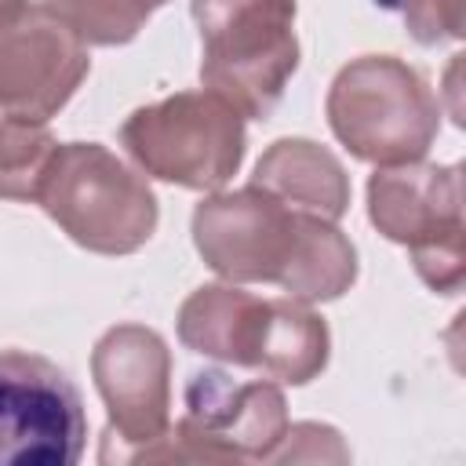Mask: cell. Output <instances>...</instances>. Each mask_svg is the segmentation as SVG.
Segmentation results:
<instances>
[{
	"mask_svg": "<svg viewBox=\"0 0 466 466\" xmlns=\"http://www.w3.org/2000/svg\"><path fill=\"white\" fill-rule=\"evenodd\" d=\"M91 379L106 404L102 462L149 444L171 422V350L146 324H116L91 350Z\"/></svg>",
	"mask_w": 466,
	"mask_h": 466,
	"instance_id": "cell-10",
	"label": "cell"
},
{
	"mask_svg": "<svg viewBox=\"0 0 466 466\" xmlns=\"http://www.w3.org/2000/svg\"><path fill=\"white\" fill-rule=\"evenodd\" d=\"M346 459H350V448L342 444L339 430L320 422L288 426L280 444L269 455V462H346Z\"/></svg>",
	"mask_w": 466,
	"mask_h": 466,
	"instance_id": "cell-16",
	"label": "cell"
},
{
	"mask_svg": "<svg viewBox=\"0 0 466 466\" xmlns=\"http://www.w3.org/2000/svg\"><path fill=\"white\" fill-rule=\"evenodd\" d=\"M200 84L240 116H269L299 69L295 0H189Z\"/></svg>",
	"mask_w": 466,
	"mask_h": 466,
	"instance_id": "cell-3",
	"label": "cell"
},
{
	"mask_svg": "<svg viewBox=\"0 0 466 466\" xmlns=\"http://www.w3.org/2000/svg\"><path fill=\"white\" fill-rule=\"evenodd\" d=\"M36 204L58 229L95 255H131L157 229L149 182L98 142H58Z\"/></svg>",
	"mask_w": 466,
	"mask_h": 466,
	"instance_id": "cell-5",
	"label": "cell"
},
{
	"mask_svg": "<svg viewBox=\"0 0 466 466\" xmlns=\"http://www.w3.org/2000/svg\"><path fill=\"white\" fill-rule=\"evenodd\" d=\"M193 244L229 284H277L295 302H331L357 280V248L317 215L258 186L211 193L193 208Z\"/></svg>",
	"mask_w": 466,
	"mask_h": 466,
	"instance_id": "cell-1",
	"label": "cell"
},
{
	"mask_svg": "<svg viewBox=\"0 0 466 466\" xmlns=\"http://www.w3.org/2000/svg\"><path fill=\"white\" fill-rule=\"evenodd\" d=\"M47 4L84 44L120 47L138 36L153 11L167 0H40Z\"/></svg>",
	"mask_w": 466,
	"mask_h": 466,
	"instance_id": "cell-14",
	"label": "cell"
},
{
	"mask_svg": "<svg viewBox=\"0 0 466 466\" xmlns=\"http://www.w3.org/2000/svg\"><path fill=\"white\" fill-rule=\"evenodd\" d=\"M404 29L419 40V44H444V40H459L462 36V4L466 0H393Z\"/></svg>",
	"mask_w": 466,
	"mask_h": 466,
	"instance_id": "cell-15",
	"label": "cell"
},
{
	"mask_svg": "<svg viewBox=\"0 0 466 466\" xmlns=\"http://www.w3.org/2000/svg\"><path fill=\"white\" fill-rule=\"evenodd\" d=\"M251 186L328 222H339L350 211V175L342 160L309 138H277L258 157Z\"/></svg>",
	"mask_w": 466,
	"mask_h": 466,
	"instance_id": "cell-12",
	"label": "cell"
},
{
	"mask_svg": "<svg viewBox=\"0 0 466 466\" xmlns=\"http://www.w3.org/2000/svg\"><path fill=\"white\" fill-rule=\"evenodd\" d=\"M324 109L350 157L375 167L422 160L441 131V106L426 76L393 55L346 62L328 87Z\"/></svg>",
	"mask_w": 466,
	"mask_h": 466,
	"instance_id": "cell-4",
	"label": "cell"
},
{
	"mask_svg": "<svg viewBox=\"0 0 466 466\" xmlns=\"http://www.w3.org/2000/svg\"><path fill=\"white\" fill-rule=\"evenodd\" d=\"M0 4H4V0H0Z\"/></svg>",
	"mask_w": 466,
	"mask_h": 466,
	"instance_id": "cell-17",
	"label": "cell"
},
{
	"mask_svg": "<svg viewBox=\"0 0 466 466\" xmlns=\"http://www.w3.org/2000/svg\"><path fill=\"white\" fill-rule=\"evenodd\" d=\"M87 422L76 386L36 353H0V466H73Z\"/></svg>",
	"mask_w": 466,
	"mask_h": 466,
	"instance_id": "cell-9",
	"label": "cell"
},
{
	"mask_svg": "<svg viewBox=\"0 0 466 466\" xmlns=\"http://www.w3.org/2000/svg\"><path fill=\"white\" fill-rule=\"evenodd\" d=\"M178 339L200 357L251 368L273 382H313L331 350L320 313L295 299H258L237 284H204L178 306Z\"/></svg>",
	"mask_w": 466,
	"mask_h": 466,
	"instance_id": "cell-2",
	"label": "cell"
},
{
	"mask_svg": "<svg viewBox=\"0 0 466 466\" xmlns=\"http://www.w3.org/2000/svg\"><path fill=\"white\" fill-rule=\"evenodd\" d=\"M55 149L58 138L47 131V124L0 113V197L36 200Z\"/></svg>",
	"mask_w": 466,
	"mask_h": 466,
	"instance_id": "cell-13",
	"label": "cell"
},
{
	"mask_svg": "<svg viewBox=\"0 0 466 466\" xmlns=\"http://www.w3.org/2000/svg\"><path fill=\"white\" fill-rule=\"evenodd\" d=\"M91 69L87 44L40 0L0 4V113L51 120Z\"/></svg>",
	"mask_w": 466,
	"mask_h": 466,
	"instance_id": "cell-8",
	"label": "cell"
},
{
	"mask_svg": "<svg viewBox=\"0 0 466 466\" xmlns=\"http://www.w3.org/2000/svg\"><path fill=\"white\" fill-rule=\"evenodd\" d=\"M244 116L211 91H178L135 109L120 146L153 178L182 189H222L244 160Z\"/></svg>",
	"mask_w": 466,
	"mask_h": 466,
	"instance_id": "cell-7",
	"label": "cell"
},
{
	"mask_svg": "<svg viewBox=\"0 0 466 466\" xmlns=\"http://www.w3.org/2000/svg\"><path fill=\"white\" fill-rule=\"evenodd\" d=\"M371 226L408 248L415 273L437 295H455L466 277L462 171L455 164H393L368 178Z\"/></svg>",
	"mask_w": 466,
	"mask_h": 466,
	"instance_id": "cell-6",
	"label": "cell"
},
{
	"mask_svg": "<svg viewBox=\"0 0 466 466\" xmlns=\"http://www.w3.org/2000/svg\"><path fill=\"white\" fill-rule=\"evenodd\" d=\"M175 430L193 444L197 462H269L288 430V404L273 379L233 382L208 368L189 379Z\"/></svg>",
	"mask_w": 466,
	"mask_h": 466,
	"instance_id": "cell-11",
	"label": "cell"
}]
</instances>
